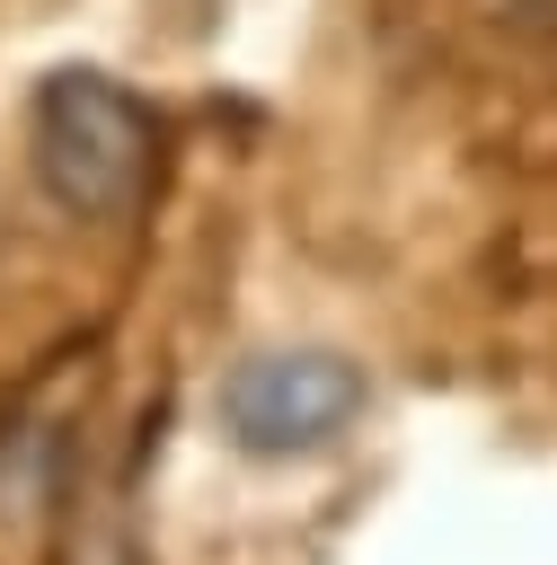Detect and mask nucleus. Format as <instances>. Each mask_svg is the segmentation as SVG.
<instances>
[{
    "instance_id": "nucleus-1",
    "label": "nucleus",
    "mask_w": 557,
    "mask_h": 565,
    "mask_svg": "<svg viewBox=\"0 0 557 565\" xmlns=\"http://www.w3.org/2000/svg\"><path fill=\"white\" fill-rule=\"evenodd\" d=\"M27 168L62 221H133L168 168V124L115 71L62 62L27 97Z\"/></svg>"
},
{
    "instance_id": "nucleus-2",
    "label": "nucleus",
    "mask_w": 557,
    "mask_h": 565,
    "mask_svg": "<svg viewBox=\"0 0 557 565\" xmlns=\"http://www.w3.org/2000/svg\"><path fill=\"white\" fill-rule=\"evenodd\" d=\"M371 406V380L354 353L336 344H265V353H239L221 371V433L248 450V459H309L327 441H345Z\"/></svg>"
}]
</instances>
